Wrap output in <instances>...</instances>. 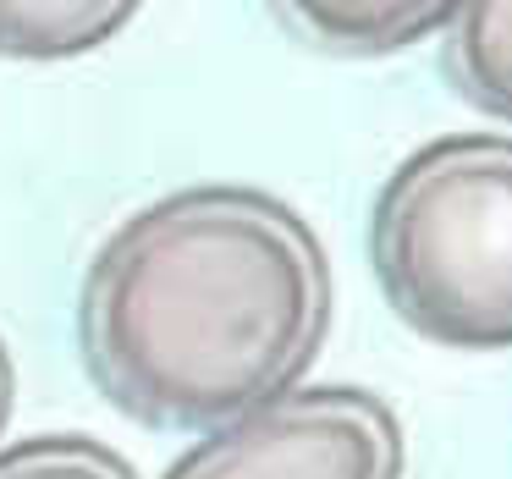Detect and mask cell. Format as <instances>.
<instances>
[{
  "label": "cell",
  "mask_w": 512,
  "mask_h": 479,
  "mask_svg": "<svg viewBox=\"0 0 512 479\" xmlns=\"http://www.w3.org/2000/svg\"><path fill=\"white\" fill-rule=\"evenodd\" d=\"M446 78L457 100L512 122V0H457L446 23Z\"/></svg>",
  "instance_id": "8992f818"
},
{
  "label": "cell",
  "mask_w": 512,
  "mask_h": 479,
  "mask_svg": "<svg viewBox=\"0 0 512 479\" xmlns=\"http://www.w3.org/2000/svg\"><path fill=\"white\" fill-rule=\"evenodd\" d=\"M144 0H0V56L72 61L100 50L138 17Z\"/></svg>",
  "instance_id": "5b68a950"
},
{
  "label": "cell",
  "mask_w": 512,
  "mask_h": 479,
  "mask_svg": "<svg viewBox=\"0 0 512 479\" xmlns=\"http://www.w3.org/2000/svg\"><path fill=\"white\" fill-rule=\"evenodd\" d=\"M12 391H17L12 353H6V342H0V435H6V419H12Z\"/></svg>",
  "instance_id": "ba28073f"
},
{
  "label": "cell",
  "mask_w": 512,
  "mask_h": 479,
  "mask_svg": "<svg viewBox=\"0 0 512 479\" xmlns=\"http://www.w3.org/2000/svg\"><path fill=\"white\" fill-rule=\"evenodd\" d=\"M276 23L320 56H397L452 23L457 0H265Z\"/></svg>",
  "instance_id": "277c9868"
},
{
  "label": "cell",
  "mask_w": 512,
  "mask_h": 479,
  "mask_svg": "<svg viewBox=\"0 0 512 479\" xmlns=\"http://www.w3.org/2000/svg\"><path fill=\"white\" fill-rule=\"evenodd\" d=\"M369 265L424 342L512 347V133H446L413 149L375 193Z\"/></svg>",
  "instance_id": "7a4b0ae2"
},
{
  "label": "cell",
  "mask_w": 512,
  "mask_h": 479,
  "mask_svg": "<svg viewBox=\"0 0 512 479\" xmlns=\"http://www.w3.org/2000/svg\"><path fill=\"white\" fill-rule=\"evenodd\" d=\"M402 424L364 386H298L204 430L160 479H402Z\"/></svg>",
  "instance_id": "3957f363"
},
{
  "label": "cell",
  "mask_w": 512,
  "mask_h": 479,
  "mask_svg": "<svg viewBox=\"0 0 512 479\" xmlns=\"http://www.w3.org/2000/svg\"><path fill=\"white\" fill-rule=\"evenodd\" d=\"M0 479H138L122 452L94 435H28L0 446Z\"/></svg>",
  "instance_id": "52a82bcc"
},
{
  "label": "cell",
  "mask_w": 512,
  "mask_h": 479,
  "mask_svg": "<svg viewBox=\"0 0 512 479\" xmlns=\"http://www.w3.org/2000/svg\"><path fill=\"white\" fill-rule=\"evenodd\" d=\"M331 309L314 226L265 188L204 182L133 210L94 248L78 347L127 419L204 435L298 391Z\"/></svg>",
  "instance_id": "6da1fadb"
}]
</instances>
